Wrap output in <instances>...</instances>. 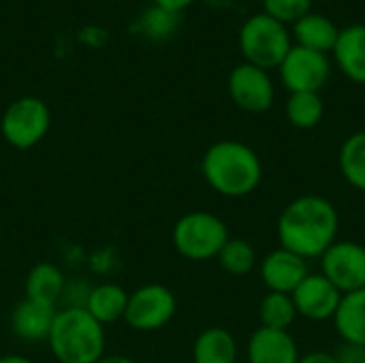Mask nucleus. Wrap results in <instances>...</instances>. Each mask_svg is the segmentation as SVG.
I'll return each instance as SVG.
<instances>
[{"label":"nucleus","instance_id":"ddd939ff","mask_svg":"<svg viewBox=\"0 0 365 363\" xmlns=\"http://www.w3.org/2000/svg\"><path fill=\"white\" fill-rule=\"evenodd\" d=\"M248 363H297L299 347L291 332L259 327L252 332L246 347Z\"/></svg>","mask_w":365,"mask_h":363},{"label":"nucleus","instance_id":"a211bd4d","mask_svg":"<svg viewBox=\"0 0 365 363\" xmlns=\"http://www.w3.org/2000/svg\"><path fill=\"white\" fill-rule=\"evenodd\" d=\"M126 304H128V293L115 282H105L90 289L83 308L94 321H98L105 327L124 319Z\"/></svg>","mask_w":365,"mask_h":363},{"label":"nucleus","instance_id":"7c9ffc66","mask_svg":"<svg viewBox=\"0 0 365 363\" xmlns=\"http://www.w3.org/2000/svg\"><path fill=\"white\" fill-rule=\"evenodd\" d=\"M0 363H34L32 359L24 357V355H2Z\"/></svg>","mask_w":365,"mask_h":363},{"label":"nucleus","instance_id":"6e6552de","mask_svg":"<svg viewBox=\"0 0 365 363\" xmlns=\"http://www.w3.org/2000/svg\"><path fill=\"white\" fill-rule=\"evenodd\" d=\"M321 274L344 295L365 289V246L353 240H336L319 259Z\"/></svg>","mask_w":365,"mask_h":363},{"label":"nucleus","instance_id":"b1692460","mask_svg":"<svg viewBox=\"0 0 365 363\" xmlns=\"http://www.w3.org/2000/svg\"><path fill=\"white\" fill-rule=\"evenodd\" d=\"M216 259H218L222 272H227L229 276H235V278L248 276L257 267V261H259L255 246L242 237H229V242L222 246V250L218 252Z\"/></svg>","mask_w":365,"mask_h":363},{"label":"nucleus","instance_id":"f3484780","mask_svg":"<svg viewBox=\"0 0 365 363\" xmlns=\"http://www.w3.org/2000/svg\"><path fill=\"white\" fill-rule=\"evenodd\" d=\"M331 321L342 342L365 347V289L344 293Z\"/></svg>","mask_w":365,"mask_h":363},{"label":"nucleus","instance_id":"cd10ccee","mask_svg":"<svg viewBox=\"0 0 365 363\" xmlns=\"http://www.w3.org/2000/svg\"><path fill=\"white\" fill-rule=\"evenodd\" d=\"M154 2V6H158V9H165V11H169V13H175V15H180L184 9H188L195 0H152Z\"/></svg>","mask_w":365,"mask_h":363},{"label":"nucleus","instance_id":"f257e3e1","mask_svg":"<svg viewBox=\"0 0 365 363\" xmlns=\"http://www.w3.org/2000/svg\"><path fill=\"white\" fill-rule=\"evenodd\" d=\"M338 208L321 195H302L284 205L276 223V235L282 248L306 261L321 259L338 240Z\"/></svg>","mask_w":365,"mask_h":363},{"label":"nucleus","instance_id":"5701e85b","mask_svg":"<svg viewBox=\"0 0 365 363\" xmlns=\"http://www.w3.org/2000/svg\"><path fill=\"white\" fill-rule=\"evenodd\" d=\"M259 321L261 327L289 332L297 321L293 297L287 293H267L259 304Z\"/></svg>","mask_w":365,"mask_h":363},{"label":"nucleus","instance_id":"9d476101","mask_svg":"<svg viewBox=\"0 0 365 363\" xmlns=\"http://www.w3.org/2000/svg\"><path fill=\"white\" fill-rule=\"evenodd\" d=\"M229 96L246 113H265L274 107L276 86L269 71L242 62L229 73Z\"/></svg>","mask_w":365,"mask_h":363},{"label":"nucleus","instance_id":"f03ea898","mask_svg":"<svg viewBox=\"0 0 365 363\" xmlns=\"http://www.w3.org/2000/svg\"><path fill=\"white\" fill-rule=\"evenodd\" d=\"M201 173L214 193L227 199H242L261 186L263 163L248 143L220 139L205 150Z\"/></svg>","mask_w":365,"mask_h":363},{"label":"nucleus","instance_id":"2eb2a0df","mask_svg":"<svg viewBox=\"0 0 365 363\" xmlns=\"http://www.w3.org/2000/svg\"><path fill=\"white\" fill-rule=\"evenodd\" d=\"M331 51L340 73L346 79L365 86V24L342 28Z\"/></svg>","mask_w":365,"mask_h":363},{"label":"nucleus","instance_id":"c85d7f7f","mask_svg":"<svg viewBox=\"0 0 365 363\" xmlns=\"http://www.w3.org/2000/svg\"><path fill=\"white\" fill-rule=\"evenodd\" d=\"M297 363H336V357L334 353H327V351H310L302 355Z\"/></svg>","mask_w":365,"mask_h":363},{"label":"nucleus","instance_id":"1a4fd4ad","mask_svg":"<svg viewBox=\"0 0 365 363\" xmlns=\"http://www.w3.org/2000/svg\"><path fill=\"white\" fill-rule=\"evenodd\" d=\"M280 79L284 88L295 94V92H321V88L327 83L331 75V62L327 53L295 45L278 66Z\"/></svg>","mask_w":365,"mask_h":363},{"label":"nucleus","instance_id":"7ed1b4c3","mask_svg":"<svg viewBox=\"0 0 365 363\" xmlns=\"http://www.w3.org/2000/svg\"><path fill=\"white\" fill-rule=\"evenodd\" d=\"M47 344L60 363H98L105 357V327L86 308H62L56 312Z\"/></svg>","mask_w":365,"mask_h":363},{"label":"nucleus","instance_id":"6ab92c4d","mask_svg":"<svg viewBox=\"0 0 365 363\" xmlns=\"http://www.w3.org/2000/svg\"><path fill=\"white\" fill-rule=\"evenodd\" d=\"M237 340L225 327L203 329L192 344L195 363H237Z\"/></svg>","mask_w":365,"mask_h":363},{"label":"nucleus","instance_id":"9b49d317","mask_svg":"<svg viewBox=\"0 0 365 363\" xmlns=\"http://www.w3.org/2000/svg\"><path fill=\"white\" fill-rule=\"evenodd\" d=\"M291 297H293L297 317L312 321V323H325L334 319L340 306L342 293L321 272L319 274L310 272L299 282V287L291 293Z\"/></svg>","mask_w":365,"mask_h":363},{"label":"nucleus","instance_id":"2f4dec72","mask_svg":"<svg viewBox=\"0 0 365 363\" xmlns=\"http://www.w3.org/2000/svg\"><path fill=\"white\" fill-rule=\"evenodd\" d=\"M214 9H227L229 4H233V0H207Z\"/></svg>","mask_w":365,"mask_h":363},{"label":"nucleus","instance_id":"0eeeda50","mask_svg":"<svg viewBox=\"0 0 365 363\" xmlns=\"http://www.w3.org/2000/svg\"><path fill=\"white\" fill-rule=\"evenodd\" d=\"M178 312V300L165 285H143L128 293L124 321L135 332H158L171 323Z\"/></svg>","mask_w":365,"mask_h":363},{"label":"nucleus","instance_id":"39448f33","mask_svg":"<svg viewBox=\"0 0 365 363\" xmlns=\"http://www.w3.org/2000/svg\"><path fill=\"white\" fill-rule=\"evenodd\" d=\"M229 237L227 223L220 216L203 210L184 214L171 231V242L178 255L195 263L216 259Z\"/></svg>","mask_w":365,"mask_h":363},{"label":"nucleus","instance_id":"c756f323","mask_svg":"<svg viewBox=\"0 0 365 363\" xmlns=\"http://www.w3.org/2000/svg\"><path fill=\"white\" fill-rule=\"evenodd\" d=\"M98 363H137L135 359L126 357V355H105Z\"/></svg>","mask_w":365,"mask_h":363},{"label":"nucleus","instance_id":"4468645a","mask_svg":"<svg viewBox=\"0 0 365 363\" xmlns=\"http://www.w3.org/2000/svg\"><path fill=\"white\" fill-rule=\"evenodd\" d=\"M58 308L24 297L11 312V332L24 342H43L49 338Z\"/></svg>","mask_w":365,"mask_h":363},{"label":"nucleus","instance_id":"bb28decb","mask_svg":"<svg viewBox=\"0 0 365 363\" xmlns=\"http://www.w3.org/2000/svg\"><path fill=\"white\" fill-rule=\"evenodd\" d=\"M336 363H365V347L342 342L334 353Z\"/></svg>","mask_w":365,"mask_h":363},{"label":"nucleus","instance_id":"f8f14e48","mask_svg":"<svg viewBox=\"0 0 365 363\" xmlns=\"http://www.w3.org/2000/svg\"><path fill=\"white\" fill-rule=\"evenodd\" d=\"M259 274L269 293L291 295L299 287V282L310 274V267L306 259L278 246L276 250L265 255V259L259 265Z\"/></svg>","mask_w":365,"mask_h":363},{"label":"nucleus","instance_id":"393cba45","mask_svg":"<svg viewBox=\"0 0 365 363\" xmlns=\"http://www.w3.org/2000/svg\"><path fill=\"white\" fill-rule=\"evenodd\" d=\"M312 11V0H263V13L284 26H293L297 19Z\"/></svg>","mask_w":365,"mask_h":363},{"label":"nucleus","instance_id":"4be33fe9","mask_svg":"<svg viewBox=\"0 0 365 363\" xmlns=\"http://www.w3.org/2000/svg\"><path fill=\"white\" fill-rule=\"evenodd\" d=\"M325 103L319 92H295L287 101V120L299 131H310L321 124Z\"/></svg>","mask_w":365,"mask_h":363},{"label":"nucleus","instance_id":"412c9836","mask_svg":"<svg viewBox=\"0 0 365 363\" xmlns=\"http://www.w3.org/2000/svg\"><path fill=\"white\" fill-rule=\"evenodd\" d=\"M338 167L346 184L365 193V131H357L344 139L338 152Z\"/></svg>","mask_w":365,"mask_h":363},{"label":"nucleus","instance_id":"20e7f679","mask_svg":"<svg viewBox=\"0 0 365 363\" xmlns=\"http://www.w3.org/2000/svg\"><path fill=\"white\" fill-rule=\"evenodd\" d=\"M237 43L248 64L272 71L278 68L291 51L293 36L284 24L276 21L267 13H255L242 24Z\"/></svg>","mask_w":365,"mask_h":363},{"label":"nucleus","instance_id":"423d86ee","mask_svg":"<svg viewBox=\"0 0 365 363\" xmlns=\"http://www.w3.org/2000/svg\"><path fill=\"white\" fill-rule=\"evenodd\" d=\"M51 126V111L38 96L15 98L0 118L4 141L17 150H30L45 139Z\"/></svg>","mask_w":365,"mask_h":363},{"label":"nucleus","instance_id":"aec40b11","mask_svg":"<svg viewBox=\"0 0 365 363\" xmlns=\"http://www.w3.org/2000/svg\"><path fill=\"white\" fill-rule=\"evenodd\" d=\"M24 289H26V297L28 300L56 306L62 300V295H64L66 278H64V274H62V270L58 265L43 261V263H36L28 272Z\"/></svg>","mask_w":365,"mask_h":363},{"label":"nucleus","instance_id":"dca6fc26","mask_svg":"<svg viewBox=\"0 0 365 363\" xmlns=\"http://www.w3.org/2000/svg\"><path fill=\"white\" fill-rule=\"evenodd\" d=\"M338 34H340V28L336 26V21L314 11H310L308 15H304L291 26V36L295 45H302L321 53H329L334 49Z\"/></svg>","mask_w":365,"mask_h":363},{"label":"nucleus","instance_id":"a878e982","mask_svg":"<svg viewBox=\"0 0 365 363\" xmlns=\"http://www.w3.org/2000/svg\"><path fill=\"white\" fill-rule=\"evenodd\" d=\"M178 26V15L175 13H169L165 9H158V6H150L145 11V15L141 17V30L150 36V39H167Z\"/></svg>","mask_w":365,"mask_h":363}]
</instances>
